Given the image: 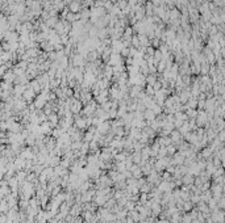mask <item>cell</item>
Wrapping results in <instances>:
<instances>
[{
  "label": "cell",
  "instance_id": "obj_1",
  "mask_svg": "<svg viewBox=\"0 0 225 223\" xmlns=\"http://www.w3.org/2000/svg\"><path fill=\"white\" fill-rule=\"evenodd\" d=\"M109 66H117V64H124V58L121 57L120 54H116V53H112L109 55V59H108V63Z\"/></svg>",
  "mask_w": 225,
  "mask_h": 223
},
{
  "label": "cell",
  "instance_id": "obj_2",
  "mask_svg": "<svg viewBox=\"0 0 225 223\" xmlns=\"http://www.w3.org/2000/svg\"><path fill=\"white\" fill-rule=\"evenodd\" d=\"M82 109H83V104H82L79 100L74 98V101L71 103V105H70V112L73 114H80Z\"/></svg>",
  "mask_w": 225,
  "mask_h": 223
},
{
  "label": "cell",
  "instance_id": "obj_3",
  "mask_svg": "<svg viewBox=\"0 0 225 223\" xmlns=\"http://www.w3.org/2000/svg\"><path fill=\"white\" fill-rule=\"evenodd\" d=\"M36 96H37V94H36L34 92H33L28 85H26V89H25L24 93H23V98H24L28 104H30V103H33V100L36 98Z\"/></svg>",
  "mask_w": 225,
  "mask_h": 223
},
{
  "label": "cell",
  "instance_id": "obj_4",
  "mask_svg": "<svg viewBox=\"0 0 225 223\" xmlns=\"http://www.w3.org/2000/svg\"><path fill=\"white\" fill-rule=\"evenodd\" d=\"M109 129H111L109 121H104V122H101V124L99 125V126H96V131L100 133L101 135H106V134L109 131Z\"/></svg>",
  "mask_w": 225,
  "mask_h": 223
},
{
  "label": "cell",
  "instance_id": "obj_5",
  "mask_svg": "<svg viewBox=\"0 0 225 223\" xmlns=\"http://www.w3.org/2000/svg\"><path fill=\"white\" fill-rule=\"evenodd\" d=\"M28 87L32 89L33 92H34L36 94H38L41 91H42V87H41V84L38 83L36 79H32V80H29V83H28Z\"/></svg>",
  "mask_w": 225,
  "mask_h": 223
},
{
  "label": "cell",
  "instance_id": "obj_6",
  "mask_svg": "<svg viewBox=\"0 0 225 223\" xmlns=\"http://www.w3.org/2000/svg\"><path fill=\"white\" fill-rule=\"evenodd\" d=\"M67 8H69V12H71V13H79L80 11H82V4L80 3H78V2H71L69 5H67Z\"/></svg>",
  "mask_w": 225,
  "mask_h": 223
},
{
  "label": "cell",
  "instance_id": "obj_7",
  "mask_svg": "<svg viewBox=\"0 0 225 223\" xmlns=\"http://www.w3.org/2000/svg\"><path fill=\"white\" fill-rule=\"evenodd\" d=\"M2 79H3V81L12 83V84H13V81H15V79H16V76H15V74H13L12 68H9V70L5 71V72H4V75L2 76Z\"/></svg>",
  "mask_w": 225,
  "mask_h": 223
},
{
  "label": "cell",
  "instance_id": "obj_8",
  "mask_svg": "<svg viewBox=\"0 0 225 223\" xmlns=\"http://www.w3.org/2000/svg\"><path fill=\"white\" fill-rule=\"evenodd\" d=\"M130 173H132V177H134V178H140L142 177V172H141V168L138 167V164H133L130 167Z\"/></svg>",
  "mask_w": 225,
  "mask_h": 223
},
{
  "label": "cell",
  "instance_id": "obj_9",
  "mask_svg": "<svg viewBox=\"0 0 225 223\" xmlns=\"http://www.w3.org/2000/svg\"><path fill=\"white\" fill-rule=\"evenodd\" d=\"M53 29L56 30V33H57L58 36L65 34V24H63V20H58V22H57L56 25H54Z\"/></svg>",
  "mask_w": 225,
  "mask_h": 223
},
{
  "label": "cell",
  "instance_id": "obj_10",
  "mask_svg": "<svg viewBox=\"0 0 225 223\" xmlns=\"http://www.w3.org/2000/svg\"><path fill=\"white\" fill-rule=\"evenodd\" d=\"M100 59V55L96 53V50H92V51H88L86 57V62H95V60Z\"/></svg>",
  "mask_w": 225,
  "mask_h": 223
},
{
  "label": "cell",
  "instance_id": "obj_11",
  "mask_svg": "<svg viewBox=\"0 0 225 223\" xmlns=\"http://www.w3.org/2000/svg\"><path fill=\"white\" fill-rule=\"evenodd\" d=\"M137 36H138L140 46H141V47H147V46H150V40L147 38L146 34H137Z\"/></svg>",
  "mask_w": 225,
  "mask_h": 223
},
{
  "label": "cell",
  "instance_id": "obj_12",
  "mask_svg": "<svg viewBox=\"0 0 225 223\" xmlns=\"http://www.w3.org/2000/svg\"><path fill=\"white\" fill-rule=\"evenodd\" d=\"M194 178H195L194 176L186 173V175L182 176V178H180V180H182V184H183V185H192V184H194Z\"/></svg>",
  "mask_w": 225,
  "mask_h": 223
},
{
  "label": "cell",
  "instance_id": "obj_13",
  "mask_svg": "<svg viewBox=\"0 0 225 223\" xmlns=\"http://www.w3.org/2000/svg\"><path fill=\"white\" fill-rule=\"evenodd\" d=\"M155 117H157V116L153 113L151 109H145V112H144V120H145V121H154Z\"/></svg>",
  "mask_w": 225,
  "mask_h": 223
},
{
  "label": "cell",
  "instance_id": "obj_14",
  "mask_svg": "<svg viewBox=\"0 0 225 223\" xmlns=\"http://www.w3.org/2000/svg\"><path fill=\"white\" fill-rule=\"evenodd\" d=\"M25 144L28 147H34L36 146V137L32 133H29V135L25 138Z\"/></svg>",
  "mask_w": 225,
  "mask_h": 223
},
{
  "label": "cell",
  "instance_id": "obj_15",
  "mask_svg": "<svg viewBox=\"0 0 225 223\" xmlns=\"http://www.w3.org/2000/svg\"><path fill=\"white\" fill-rule=\"evenodd\" d=\"M155 67H157V74H160V75H161L162 72H163L164 70H166V59H163V58H162V59L160 60V62L157 63V66H155Z\"/></svg>",
  "mask_w": 225,
  "mask_h": 223
},
{
  "label": "cell",
  "instance_id": "obj_16",
  "mask_svg": "<svg viewBox=\"0 0 225 223\" xmlns=\"http://www.w3.org/2000/svg\"><path fill=\"white\" fill-rule=\"evenodd\" d=\"M178 131H179L180 134H182V137L184 135V134H186V133H188V131H191V130H190V125H188V120L183 122V125H182V126H180V127H179V129H178Z\"/></svg>",
  "mask_w": 225,
  "mask_h": 223
},
{
  "label": "cell",
  "instance_id": "obj_17",
  "mask_svg": "<svg viewBox=\"0 0 225 223\" xmlns=\"http://www.w3.org/2000/svg\"><path fill=\"white\" fill-rule=\"evenodd\" d=\"M133 34H134V33H133V29H132V26L128 25V26L124 28V32H123V36H121V37H124V38H130Z\"/></svg>",
  "mask_w": 225,
  "mask_h": 223
},
{
  "label": "cell",
  "instance_id": "obj_18",
  "mask_svg": "<svg viewBox=\"0 0 225 223\" xmlns=\"http://www.w3.org/2000/svg\"><path fill=\"white\" fill-rule=\"evenodd\" d=\"M130 46L134 47V49L140 47V40H138V36H137V34H133L130 37Z\"/></svg>",
  "mask_w": 225,
  "mask_h": 223
},
{
  "label": "cell",
  "instance_id": "obj_19",
  "mask_svg": "<svg viewBox=\"0 0 225 223\" xmlns=\"http://www.w3.org/2000/svg\"><path fill=\"white\" fill-rule=\"evenodd\" d=\"M62 92H63L65 98H69V97H73V96H74V89L70 88V87H65V88H62Z\"/></svg>",
  "mask_w": 225,
  "mask_h": 223
},
{
  "label": "cell",
  "instance_id": "obj_20",
  "mask_svg": "<svg viewBox=\"0 0 225 223\" xmlns=\"http://www.w3.org/2000/svg\"><path fill=\"white\" fill-rule=\"evenodd\" d=\"M184 113H186V116H187L188 120L195 118V117L197 116V109H191V108H188V109L184 110Z\"/></svg>",
  "mask_w": 225,
  "mask_h": 223
},
{
  "label": "cell",
  "instance_id": "obj_21",
  "mask_svg": "<svg viewBox=\"0 0 225 223\" xmlns=\"http://www.w3.org/2000/svg\"><path fill=\"white\" fill-rule=\"evenodd\" d=\"M58 20H59V17L58 16H54V17H49L46 21H45V24L49 26V28H54V25L58 22Z\"/></svg>",
  "mask_w": 225,
  "mask_h": 223
},
{
  "label": "cell",
  "instance_id": "obj_22",
  "mask_svg": "<svg viewBox=\"0 0 225 223\" xmlns=\"http://www.w3.org/2000/svg\"><path fill=\"white\" fill-rule=\"evenodd\" d=\"M186 105H187L188 108H191V109H196V105H197V98H196V97H192V96H191V97L187 100V103H186Z\"/></svg>",
  "mask_w": 225,
  "mask_h": 223
},
{
  "label": "cell",
  "instance_id": "obj_23",
  "mask_svg": "<svg viewBox=\"0 0 225 223\" xmlns=\"http://www.w3.org/2000/svg\"><path fill=\"white\" fill-rule=\"evenodd\" d=\"M208 70H209V64L207 62H203L200 64V75H208Z\"/></svg>",
  "mask_w": 225,
  "mask_h": 223
},
{
  "label": "cell",
  "instance_id": "obj_24",
  "mask_svg": "<svg viewBox=\"0 0 225 223\" xmlns=\"http://www.w3.org/2000/svg\"><path fill=\"white\" fill-rule=\"evenodd\" d=\"M144 92H145V94H147V96H154V93H155V91H154V88H153L151 85H145V88H144Z\"/></svg>",
  "mask_w": 225,
  "mask_h": 223
},
{
  "label": "cell",
  "instance_id": "obj_25",
  "mask_svg": "<svg viewBox=\"0 0 225 223\" xmlns=\"http://www.w3.org/2000/svg\"><path fill=\"white\" fill-rule=\"evenodd\" d=\"M151 110H153V113H154L155 116H160V114H162V113H163V108H162V107H160L158 104H154V105H153Z\"/></svg>",
  "mask_w": 225,
  "mask_h": 223
},
{
  "label": "cell",
  "instance_id": "obj_26",
  "mask_svg": "<svg viewBox=\"0 0 225 223\" xmlns=\"http://www.w3.org/2000/svg\"><path fill=\"white\" fill-rule=\"evenodd\" d=\"M153 58H154L155 63H158V62H160V60L163 58V55H162V53L160 51V49H155V50H154V54H153Z\"/></svg>",
  "mask_w": 225,
  "mask_h": 223
},
{
  "label": "cell",
  "instance_id": "obj_27",
  "mask_svg": "<svg viewBox=\"0 0 225 223\" xmlns=\"http://www.w3.org/2000/svg\"><path fill=\"white\" fill-rule=\"evenodd\" d=\"M65 20L67 21V22H74V21H76V15L75 13H71V12H69L67 15H66V17H65Z\"/></svg>",
  "mask_w": 225,
  "mask_h": 223
},
{
  "label": "cell",
  "instance_id": "obj_28",
  "mask_svg": "<svg viewBox=\"0 0 225 223\" xmlns=\"http://www.w3.org/2000/svg\"><path fill=\"white\" fill-rule=\"evenodd\" d=\"M59 38H61V43L63 45V46H65V45H67L69 41H70V36L69 34H61V36H59Z\"/></svg>",
  "mask_w": 225,
  "mask_h": 223
},
{
  "label": "cell",
  "instance_id": "obj_29",
  "mask_svg": "<svg viewBox=\"0 0 225 223\" xmlns=\"http://www.w3.org/2000/svg\"><path fill=\"white\" fill-rule=\"evenodd\" d=\"M46 54H47V60H50V62L57 60V53L56 51H50V53H46Z\"/></svg>",
  "mask_w": 225,
  "mask_h": 223
},
{
  "label": "cell",
  "instance_id": "obj_30",
  "mask_svg": "<svg viewBox=\"0 0 225 223\" xmlns=\"http://www.w3.org/2000/svg\"><path fill=\"white\" fill-rule=\"evenodd\" d=\"M204 107H205V100H197L196 109L197 110H204Z\"/></svg>",
  "mask_w": 225,
  "mask_h": 223
},
{
  "label": "cell",
  "instance_id": "obj_31",
  "mask_svg": "<svg viewBox=\"0 0 225 223\" xmlns=\"http://www.w3.org/2000/svg\"><path fill=\"white\" fill-rule=\"evenodd\" d=\"M120 55H121L123 58L129 57V47H123V49H121V51H120Z\"/></svg>",
  "mask_w": 225,
  "mask_h": 223
},
{
  "label": "cell",
  "instance_id": "obj_32",
  "mask_svg": "<svg viewBox=\"0 0 225 223\" xmlns=\"http://www.w3.org/2000/svg\"><path fill=\"white\" fill-rule=\"evenodd\" d=\"M116 4H117V7H119L120 9H124V8L128 5V2H127V0H120V2H117Z\"/></svg>",
  "mask_w": 225,
  "mask_h": 223
},
{
  "label": "cell",
  "instance_id": "obj_33",
  "mask_svg": "<svg viewBox=\"0 0 225 223\" xmlns=\"http://www.w3.org/2000/svg\"><path fill=\"white\" fill-rule=\"evenodd\" d=\"M151 87H153V88H154V91H160V89L162 88V83H161L160 80H158V79H157V81H155V83H154V84H153Z\"/></svg>",
  "mask_w": 225,
  "mask_h": 223
},
{
  "label": "cell",
  "instance_id": "obj_34",
  "mask_svg": "<svg viewBox=\"0 0 225 223\" xmlns=\"http://www.w3.org/2000/svg\"><path fill=\"white\" fill-rule=\"evenodd\" d=\"M8 4H12V3H16V0H7Z\"/></svg>",
  "mask_w": 225,
  "mask_h": 223
},
{
  "label": "cell",
  "instance_id": "obj_35",
  "mask_svg": "<svg viewBox=\"0 0 225 223\" xmlns=\"http://www.w3.org/2000/svg\"><path fill=\"white\" fill-rule=\"evenodd\" d=\"M74 2H78V3H80V4H82V3L84 2V0H74Z\"/></svg>",
  "mask_w": 225,
  "mask_h": 223
},
{
  "label": "cell",
  "instance_id": "obj_36",
  "mask_svg": "<svg viewBox=\"0 0 225 223\" xmlns=\"http://www.w3.org/2000/svg\"><path fill=\"white\" fill-rule=\"evenodd\" d=\"M41 2H52V0H41Z\"/></svg>",
  "mask_w": 225,
  "mask_h": 223
},
{
  "label": "cell",
  "instance_id": "obj_37",
  "mask_svg": "<svg viewBox=\"0 0 225 223\" xmlns=\"http://www.w3.org/2000/svg\"><path fill=\"white\" fill-rule=\"evenodd\" d=\"M0 83H2V76H0Z\"/></svg>",
  "mask_w": 225,
  "mask_h": 223
}]
</instances>
